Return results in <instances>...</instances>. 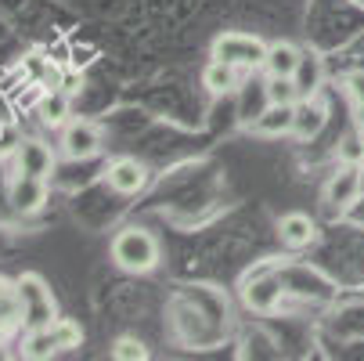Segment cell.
Here are the masks:
<instances>
[{
    "label": "cell",
    "instance_id": "1",
    "mask_svg": "<svg viewBox=\"0 0 364 361\" xmlns=\"http://www.w3.org/2000/svg\"><path fill=\"white\" fill-rule=\"evenodd\" d=\"M87 340L83 325L76 318H55L50 325H40V329H26L22 343H18V354L29 357V361H47L55 354H69V350H80Z\"/></svg>",
    "mask_w": 364,
    "mask_h": 361
},
{
    "label": "cell",
    "instance_id": "2",
    "mask_svg": "<svg viewBox=\"0 0 364 361\" xmlns=\"http://www.w3.org/2000/svg\"><path fill=\"white\" fill-rule=\"evenodd\" d=\"M159 261H163L159 239L144 228H123L112 239V264L127 275H148L159 268Z\"/></svg>",
    "mask_w": 364,
    "mask_h": 361
},
{
    "label": "cell",
    "instance_id": "3",
    "mask_svg": "<svg viewBox=\"0 0 364 361\" xmlns=\"http://www.w3.org/2000/svg\"><path fill=\"white\" fill-rule=\"evenodd\" d=\"M267 47L271 40L256 36V33H242V29H228L213 40V51L210 58H220L242 73H252V69H264V58H267Z\"/></svg>",
    "mask_w": 364,
    "mask_h": 361
},
{
    "label": "cell",
    "instance_id": "4",
    "mask_svg": "<svg viewBox=\"0 0 364 361\" xmlns=\"http://www.w3.org/2000/svg\"><path fill=\"white\" fill-rule=\"evenodd\" d=\"M18 296H22V311H26V329H40V325H50V322L58 318L55 293L47 289L43 275L26 271L18 278Z\"/></svg>",
    "mask_w": 364,
    "mask_h": 361
},
{
    "label": "cell",
    "instance_id": "5",
    "mask_svg": "<svg viewBox=\"0 0 364 361\" xmlns=\"http://www.w3.org/2000/svg\"><path fill=\"white\" fill-rule=\"evenodd\" d=\"M62 156L73 159V163H87L94 156H101V148H105V134H101V127L94 120H69L62 127Z\"/></svg>",
    "mask_w": 364,
    "mask_h": 361
},
{
    "label": "cell",
    "instance_id": "6",
    "mask_svg": "<svg viewBox=\"0 0 364 361\" xmlns=\"http://www.w3.org/2000/svg\"><path fill=\"white\" fill-rule=\"evenodd\" d=\"M364 192V167H350V163H339V170L328 177L325 184V206H328V214H346L350 206L360 199Z\"/></svg>",
    "mask_w": 364,
    "mask_h": 361
},
{
    "label": "cell",
    "instance_id": "7",
    "mask_svg": "<svg viewBox=\"0 0 364 361\" xmlns=\"http://www.w3.org/2000/svg\"><path fill=\"white\" fill-rule=\"evenodd\" d=\"M26 329V311L18 296V278L0 275V347L11 343Z\"/></svg>",
    "mask_w": 364,
    "mask_h": 361
},
{
    "label": "cell",
    "instance_id": "8",
    "mask_svg": "<svg viewBox=\"0 0 364 361\" xmlns=\"http://www.w3.org/2000/svg\"><path fill=\"white\" fill-rule=\"evenodd\" d=\"M15 174H29V177H50L55 174V148L40 137H26L15 148Z\"/></svg>",
    "mask_w": 364,
    "mask_h": 361
},
{
    "label": "cell",
    "instance_id": "9",
    "mask_svg": "<svg viewBox=\"0 0 364 361\" xmlns=\"http://www.w3.org/2000/svg\"><path fill=\"white\" fill-rule=\"evenodd\" d=\"M105 184L116 195H137L148 184V167L141 159H134V156H116L105 167Z\"/></svg>",
    "mask_w": 364,
    "mask_h": 361
},
{
    "label": "cell",
    "instance_id": "10",
    "mask_svg": "<svg viewBox=\"0 0 364 361\" xmlns=\"http://www.w3.org/2000/svg\"><path fill=\"white\" fill-rule=\"evenodd\" d=\"M8 202L11 210L29 217L36 210H43L47 202V177H29V174H15L11 184H8Z\"/></svg>",
    "mask_w": 364,
    "mask_h": 361
},
{
    "label": "cell",
    "instance_id": "11",
    "mask_svg": "<svg viewBox=\"0 0 364 361\" xmlns=\"http://www.w3.org/2000/svg\"><path fill=\"white\" fill-rule=\"evenodd\" d=\"M278 239L285 249H310L318 242V221L303 214V210H292V214H282L278 217Z\"/></svg>",
    "mask_w": 364,
    "mask_h": 361
},
{
    "label": "cell",
    "instance_id": "12",
    "mask_svg": "<svg viewBox=\"0 0 364 361\" xmlns=\"http://www.w3.org/2000/svg\"><path fill=\"white\" fill-rule=\"evenodd\" d=\"M328 123V105L318 98V94H310V98H299L296 101V120H292V137L299 141H310V137H318Z\"/></svg>",
    "mask_w": 364,
    "mask_h": 361
},
{
    "label": "cell",
    "instance_id": "13",
    "mask_svg": "<svg viewBox=\"0 0 364 361\" xmlns=\"http://www.w3.org/2000/svg\"><path fill=\"white\" fill-rule=\"evenodd\" d=\"M36 116L43 127L62 130L73 120V94H65L62 87H43L40 101H36Z\"/></svg>",
    "mask_w": 364,
    "mask_h": 361
},
{
    "label": "cell",
    "instance_id": "14",
    "mask_svg": "<svg viewBox=\"0 0 364 361\" xmlns=\"http://www.w3.org/2000/svg\"><path fill=\"white\" fill-rule=\"evenodd\" d=\"M242 300L252 311H274L278 300H282V282L271 271H259V275H252V282H245Z\"/></svg>",
    "mask_w": 364,
    "mask_h": 361
},
{
    "label": "cell",
    "instance_id": "15",
    "mask_svg": "<svg viewBox=\"0 0 364 361\" xmlns=\"http://www.w3.org/2000/svg\"><path fill=\"white\" fill-rule=\"evenodd\" d=\"M292 120H296V105H264V113L249 123V130L259 137H285L292 134Z\"/></svg>",
    "mask_w": 364,
    "mask_h": 361
},
{
    "label": "cell",
    "instance_id": "16",
    "mask_svg": "<svg viewBox=\"0 0 364 361\" xmlns=\"http://www.w3.org/2000/svg\"><path fill=\"white\" fill-rule=\"evenodd\" d=\"M202 87L210 90L213 98H224V94H235L242 87V69L220 62V58H210L202 69Z\"/></svg>",
    "mask_w": 364,
    "mask_h": 361
},
{
    "label": "cell",
    "instance_id": "17",
    "mask_svg": "<svg viewBox=\"0 0 364 361\" xmlns=\"http://www.w3.org/2000/svg\"><path fill=\"white\" fill-rule=\"evenodd\" d=\"M299 62H303V51L292 40H271L267 58H264V73L267 76H296Z\"/></svg>",
    "mask_w": 364,
    "mask_h": 361
},
{
    "label": "cell",
    "instance_id": "18",
    "mask_svg": "<svg viewBox=\"0 0 364 361\" xmlns=\"http://www.w3.org/2000/svg\"><path fill=\"white\" fill-rule=\"evenodd\" d=\"M264 94L271 105H296L299 101V87L292 76H267L264 80Z\"/></svg>",
    "mask_w": 364,
    "mask_h": 361
},
{
    "label": "cell",
    "instance_id": "19",
    "mask_svg": "<svg viewBox=\"0 0 364 361\" xmlns=\"http://www.w3.org/2000/svg\"><path fill=\"white\" fill-rule=\"evenodd\" d=\"M296 87H299V98H310V94H318V87H321V62L314 58V55H303V62H299V69H296Z\"/></svg>",
    "mask_w": 364,
    "mask_h": 361
},
{
    "label": "cell",
    "instance_id": "20",
    "mask_svg": "<svg viewBox=\"0 0 364 361\" xmlns=\"http://www.w3.org/2000/svg\"><path fill=\"white\" fill-rule=\"evenodd\" d=\"M336 156H339V163H350V167H364V130L357 127V130H350L343 141H339V148H336Z\"/></svg>",
    "mask_w": 364,
    "mask_h": 361
},
{
    "label": "cell",
    "instance_id": "21",
    "mask_svg": "<svg viewBox=\"0 0 364 361\" xmlns=\"http://www.w3.org/2000/svg\"><path fill=\"white\" fill-rule=\"evenodd\" d=\"M109 354H112L116 361H148V347H144L137 336H119V340L109 347Z\"/></svg>",
    "mask_w": 364,
    "mask_h": 361
},
{
    "label": "cell",
    "instance_id": "22",
    "mask_svg": "<svg viewBox=\"0 0 364 361\" xmlns=\"http://www.w3.org/2000/svg\"><path fill=\"white\" fill-rule=\"evenodd\" d=\"M346 94H350L353 105H364V69H353L346 76Z\"/></svg>",
    "mask_w": 364,
    "mask_h": 361
},
{
    "label": "cell",
    "instance_id": "23",
    "mask_svg": "<svg viewBox=\"0 0 364 361\" xmlns=\"http://www.w3.org/2000/svg\"><path fill=\"white\" fill-rule=\"evenodd\" d=\"M58 87H62L65 94H80V90H83V73H80L76 66H65V69H62V83H58Z\"/></svg>",
    "mask_w": 364,
    "mask_h": 361
},
{
    "label": "cell",
    "instance_id": "24",
    "mask_svg": "<svg viewBox=\"0 0 364 361\" xmlns=\"http://www.w3.org/2000/svg\"><path fill=\"white\" fill-rule=\"evenodd\" d=\"M353 113H357V127L364 130V105H353Z\"/></svg>",
    "mask_w": 364,
    "mask_h": 361
}]
</instances>
